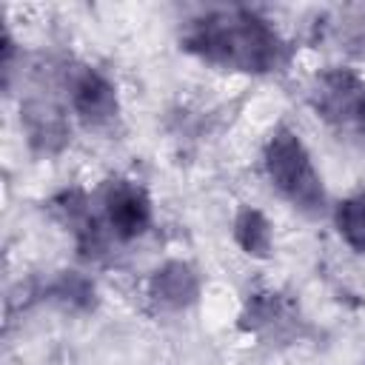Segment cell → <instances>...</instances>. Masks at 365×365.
I'll return each mask as SVG.
<instances>
[{"mask_svg": "<svg viewBox=\"0 0 365 365\" xmlns=\"http://www.w3.org/2000/svg\"><path fill=\"white\" fill-rule=\"evenodd\" d=\"M182 40L188 51L234 71L268 74L288 63V46L282 37L262 17L245 9L205 11L191 20Z\"/></svg>", "mask_w": 365, "mask_h": 365, "instance_id": "6da1fadb", "label": "cell"}, {"mask_svg": "<svg viewBox=\"0 0 365 365\" xmlns=\"http://www.w3.org/2000/svg\"><path fill=\"white\" fill-rule=\"evenodd\" d=\"M265 171L274 188L299 211L319 214L325 208V188L311 163L308 148L291 128H277L265 145Z\"/></svg>", "mask_w": 365, "mask_h": 365, "instance_id": "7a4b0ae2", "label": "cell"}, {"mask_svg": "<svg viewBox=\"0 0 365 365\" xmlns=\"http://www.w3.org/2000/svg\"><path fill=\"white\" fill-rule=\"evenodd\" d=\"M311 106L339 134L365 143V80L351 68H328L314 77Z\"/></svg>", "mask_w": 365, "mask_h": 365, "instance_id": "3957f363", "label": "cell"}, {"mask_svg": "<svg viewBox=\"0 0 365 365\" xmlns=\"http://www.w3.org/2000/svg\"><path fill=\"white\" fill-rule=\"evenodd\" d=\"M106 220L114 237L134 240L151 225V202L145 191L128 180H111L103 191Z\"/></svg>", "mask_w": 365, "mask_h": 365, "instance_id": "277c9868", "label": "cell"}, {"mask_svg": "<svg viewBox=\"0 0 365 365\" xmlns=\"http://www.w3.org/2000/svg\"><path fill=\"white\" fill-rule=\"evenodd\" d=\"M68 100L77 117L88 125H103L117 114V91L94 68H74L68 74Z\"/></svg>", "mask_w": 365, "mask_h": 365, "instance_id": "5b68a950", "label": "cell"}, {"mask_svg": "<svg viewBox=\"0 0 365 365\" xmlns=\"http://www.w3.org/2000/svg\"><path fill=\"white\" fill-rule=\"evenodd\" d=\"M151 294L168 308H182L197 297V277L185 262H168L154 274Z\"/></svg>", "mask_w": 365, "mask_h": 365, "instance_id": "8992f818", "label": "cell"}, {"mask_svg": "<svg viewBox=\"0 0 365 365\" xmlns=\"http://www.w3.org/2000/svg\"><path fill=\"white\" fill-rule=\"evenodd\" d=\"M234 237L245 254L265 257L271 251V225L257 208H242L234 222Z\"/></svg>", "mask_w": 365, "mask_h": 365, "instance_id": "52a82bcc", "label": "cell"}, {"mask_svg": "<svg viewBox=\"0 0 365 365\" xmlns=\"http://www.w3.org/2000/svg\"><path fill=\"white\" fill-rule=\"evenodd\" d=\"M336 231L339 237L354 248V251H365V191L342 200L336 205Z\"/></svg>", "mask_w": 365, "mask_h": 365, "instance_id": "ba28073f", "label": "cell"}]
</instances>
